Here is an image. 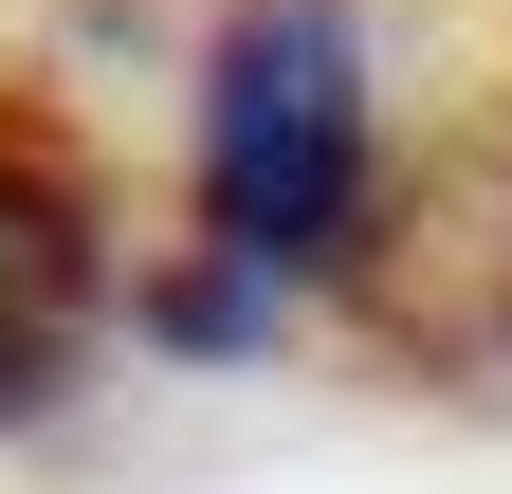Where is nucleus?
I'll return each instance as SVG.
<instances>
[{
    "instance_id": "obj_3",
    "label": "nucleus",
    "mask_w": 512,
    "mask_h": 494,
    "mask_svg": "<svg viewBox=\"0 0 512 494\" xmlns=\"http://www.w3.org/2000/svg\"><path fill=\"white\" fill-rule=\"evenodd\" d=\"M92 330H110V202L37 110H0V421L74 403Z\"/></svg>"
},
{
    "instance_id": "obj_1",
    "label": "nucleus",
    "mask_w": 512,
    "mask_h": 494,
    "mask_svg": "<svg viewBox=\"0 0 512 494\" xmlns=\"http://www.w3.org/2000/svg\"><path fill=\"white\" fill-rule=\"evenodd\" d=\"M183 202L238 293H348L366 220H384V92H366V19L348 0H238L202 37V147Z\"/></svg>"
},
{
    "instance_id": "obj_2",
    "label": "nucleus",
    "mask_w": 512,
    "mask_h": 494,
    "mask_svg": "<svg viewBox=\"0 0 512 494\" xmlns=\"http://www.w3.org/2000/svg\"><path fill=\"white\" fill-rule=\"evenodd\" d=\"M348 312L403 366L512 403V92L384 183V220H366V257H348Z\"/></svg>"
}]
</instances>
